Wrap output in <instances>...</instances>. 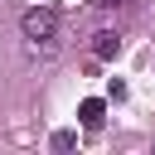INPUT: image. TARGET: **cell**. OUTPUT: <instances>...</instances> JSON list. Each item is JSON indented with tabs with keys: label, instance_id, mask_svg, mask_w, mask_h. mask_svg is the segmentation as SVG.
I'll use <instances>...</instances> for the list:
<instances>
[{
	"label": "cell",
	"instance_id": "6da1fadb",
	"mask_svg": "<svg viewBox=\"0 0 155 155\" xmlns=\"http://www.w3.org/2000/svg\"><path fill=\"white\" fill-rule=\"evenodd\" d=\"M19 29H24V39H34V44H53V34H58V15H53L48 5H34V10H24Z\"/></svg>",
	"mask_w": 155,
	"mask_h": 155
},
{
	"label": "cell",
	"instance_id": "7a4b0ae2",
	"mask_svg": "<svg viewBox=\"0 0 155 155\" xmlns=\"http://www.w3.org/2000/svg\"><path fill=\"white\" fill-rule=\"evenodd\" d=\"M92 53H97L102 63L116 58V53H121V34H116V29H97V34H92Z\"/></svg>",
	"mask_w": 155,
	"mask_h": 155
},
{
	"label": "cell",
	"instance_id": "3957f363",
	"mask_svg": "<svg viewBox=\"0 0 155 155\" xmlns=\"http://www.w3.org/2000/svg\"><path fill=\"white\" fill-rule=\"evenodd\" d=\"M102 111H107V107H102V102H97V97H87V102H82V107H78V121H82V126H87V131H97V126H102Z\"/></svg>",
	"mask_w": 155,
	"mask_h": 155
},
{
	"label": "cell",
	"instance_id": "277c9868",
	"mask_svg": "<svg viewBox=\"0 0 155 155\" xmlns=\"http://www.w3.org/2000/svg\"><path fill=\"white\" fill-rule=\"evenodd\" d=\"M78 145V131H53V150H73Z\"/></svg>",
	"mask_w": 155,
	"mask_h": 155
},
{
	"label": "cell",
	"instance_id": "5b68a950",
	"mask_svg": "<svg viewBox=\"0 0 155 155\" xmlns=\"http://www.w3.org/2000/svg\"><path fill=\"white\" fill-rule=\"evenodd\" d=\"M107 97H111V102H121V97H126V82H116V78H111V82H107Z\"/></svg>",
	"mask_w": 155,
	"mask_h": 155
},
{
	"label": "cell",
	"instance_id": "8992f818",
	"mask_svg": "<svg viewBox=\"0 0 155 155\" xmlns=\"http://www.w3.org/2000/svg\"><path fill=\"white\" fill-rule=\"evenodd\" d=\"M92 5H102V10H111V5H121V0H92Z\"/></svg>",
	"mask_w": 155,
	"mask_h": 155
}]
</instances>
